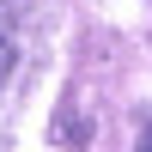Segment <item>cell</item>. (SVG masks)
Listing matches in <instances>:
<instances>
[{
    "label": "cell",
    "instance_id": "obj_1",
    "mask_svg": "<svg viewBox=\"0 0 152 152\" xmlns=\"http://www.w3.org/2000/svg\"><path fill=\"white\" fill-rule=\"evenodd\" d=\"M6 73H12V43H6V31H0V85H6Z\"/></svg>",
    "mask_w": 152,
    "mask_h": 152
},
{
    "label": "cell",
    "instance_id": "obj_2",
    "mask_svg": "<svg viewBox=\"0 0 152 152\" xmlns=\"http://www.w3.org/2000/svg\"><path fill=\"white\" fill-rule=\"evenodd\" d=\"M134 152H152V122H146V134H140V146H134Z\"/></svg>",
    "mask_w": 152,
    "mask_h": 152
}]
</instances>
